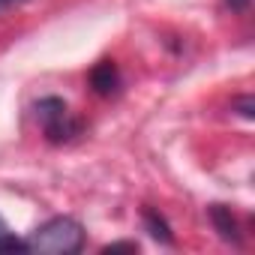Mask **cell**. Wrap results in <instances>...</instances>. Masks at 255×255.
Instances as JSON below:
<instances>
[{
  "mask_svg": "<svg viewBox=\"0 0 255 255\" xmlns=\"http://www.w3.org/2000/svg\"><path fill=\"white\" fill-rule=\"evenodd\" d=\"M207 213H210V222H213V228L219 231V237L237 246V243H240V225H237L231 207H225V204H210Z\"/></svg>",
  "mask_w": 255,
  "mask_h": 255,
  "instance_id": "4",
  "label": "cell"
},
{
  "mask_svg": "<svg viewBox=\"0 0 255 255\" xmlns=\"http://www.w3.org/2000/svg\"><path fill=\"white\" fill-rule=\"evenodd\" d=\"M117 249H129V252H135L138 243H135V240H120V243H108L102 252H117Z\"/></svg>",
  "mask_w": 255,
  "mask_h": 255,
  "instance_id": "8",
  "label": "cell"
},
{
  "mask_svg": "<svg viewBox=\"0 0 255 255\" xmlns=\"http://www.w3.org/2000/svg\"><path fill=\"white\" fill-rule=\"evenodd\" d=\"M0 252H27L24 240H21V237H15V234L9 231V225H6V219H3V216H0Z\"/></svg>",
  "mask_w": 255,
  "mask_h": 255,
  "instance_id": "6",
  "label": "cell"
},
{
  "mask_svg": "<svg viewBox=\"0 0 255 255\" xmlns=\"http://www.w3.org/2000/svg\"><path fill=\"white\" fill-rule=\"evenodd\" d=\"M36 111V120L42 126V135L51 141V144H66L72 141L78 132H81V123L69 114V105L60 99V96H45L33 105Z\"/></svg>",
  "mask_w": 255,
  "mask_h": 255,
  "instance_id": "2",
  "label": "cell"
},
{
  "mask_svg": "<svg viewBox=\"0 0 255 255\" xmlns=\"http://www.w3.org/2000/svg\"><path fill=\"white\" fill-rule=\"evenodd\" d=\"M90 87H93V93H99V96H114V93L120 90L117 63H114V60H99V63L90 69Z\"/></svg>",
  "mask_w": 255,
  "mask_h": 255,
  "instance_id": "3",
  "label": "cell"
},
{
  "mask_svg": "<svg viewBox=\"0 0 255 255\" xmlns=\"http://www.w3.org/2000/svg\"><path fill=\"white\" fill-rule=\"evenodd\" d=\"M144 228H147V234H150L153 240H159V243H165V246H171V243H174V234H171V228H168L165 216H162V213H156L153 207H144Z\"/></svg>",
  "mask_w": 255,
  "mask_h": 255,
  "instance_id": "5",
  "label": "cell"
},
{
  "mask_svg": "<svg viewBox=\"0 0 255 255\" xmlns=\"http://www.w3.org/2000/svg\"><path fill=\"white\" fill-rule=\"evenodd\" d=\"M234 108H237V114L246 117V120L255 117V114H252V111H255V99H252V96H240V99H234Z\"/></svg>",
  "mask_w": 255,
  "mask_h": 255,
  "instance_id": "7",
  "label": "cell"
},
{
  "mask_svg": "<svg viewBox=\"0 0 255 255\" xmlns=\"http://www.w3.org/2000/svg\"><path fill=\"white\" fill-rule=\"evenodd\" d=\"M24 246L36 255H75L84 246V225L72 216H51L24 237Z\"/></svg>",
  "mask_w": 255,
  "mask_h": 255,
  "instance_id": "1",
  "label": "cell"
},
{
  "mask_svg": "<svg viewBox=\"0 0 255 255\" xmlns=\"http://www.w3.org/2000/svg\"><path fill=\"white\" fill-rule=\"evenodd\" d=\"M21 3H27V0H0V12H6L12 6H21Z\"/></svg>",
  "mask_w": 255,
  "mask_h": 255,
  "instance_id": "10",
  "label": "cell"
},
{
  "mask_svg": "<svg viewBox=\"0 0 255 255\" xmlns=\"http://www.w3.org/2000/svg\"><path fill=\"white\" fill-rule=\"evenodd\" d=\"M231 12H246L249 9V0H225Z\"/></svg>",
  "mask_w": 255,
  "mask_h": 255,
  "instance_id": "9",
  "label": "cell"
}]
</instances>
